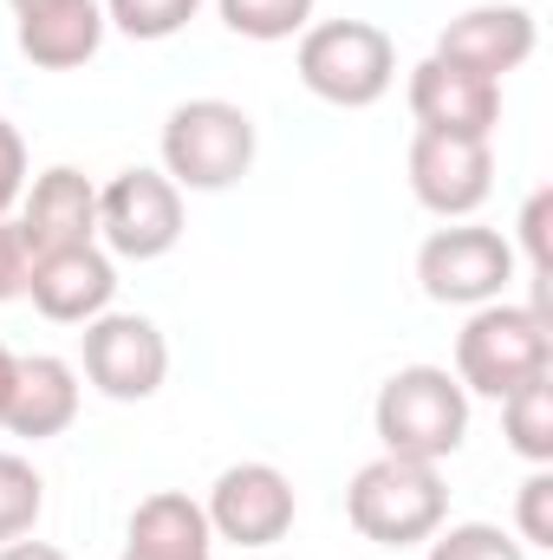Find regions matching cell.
<instances>
[{"label": "cell", "mask_w": 553, "mask_h": 560, "mask_svg": "<svg viewBox=\"0 0 553 560\" xmlns=\"http://www.w3.org/2000/svg\"><path fill=\"white\" fill-rule=\"evenodd\" d=\"M541 372H553V319L541 306L489 300L456 332V385L469 398H495L502 405L508 392H521Z\"/></svg>", "instance_id": "6da1fadb"}, {"label": "cell", "mask_w": 553, "mask_h": 560, "mask_svg": "<svg viewBox=\"0 0 553 560\" xmlns=\"http://www.w3.org/2000/svg\"><path fill=\"white\" fill-rule=\"evenodd\" d=\"M372 430L385 443V456H411V463H443L462 450L469 436V392L456 385L449 365H404L378 385Z\"/></svg>", "instance_id": "7a4b0ae2"}, {"label": "cell", "mask_w": 553, "mask_h": 560, "mask_svg": "<svg viewBox=\"0 0 553 560\" xmlns=\"http://www.w3.org/2000/svg\"><path fill=\"white\" fill-rule=\"evenodd\" d=\"M163 176L176 189H196V196H215V189H235L248 170H255V118L228 98H183L169 118H163Z\"/></svg>", "instance_id": "3957f363"}, {"label": "cell", "mask_w": 553, "mask_h": 560, "mask_svg": "<svg viewBox=\"0 0 553 560\" xmlns=\"http://www.w3.org/2000/svg\"><path fill=\"white\" fill-rule=\"evenodd\" d=\"M293 66H299V85L319 105H339V112H365L398 85V46L372 20H319V26H306Z\"/></svg>", "instance_id": "277c9868"}, {"label": "cell", "mask_w": 553, "mask_h": 560, "mask_svg": "<svg viewBox=\"0 0 553 560\" xmlns=\"http://www.w3.org/2000/svg\"><path fill=\"white\" fill-rule=\"evenodd\" d=\"M345 515L378 548H416V541H430L449 522V489H443L436 463L372 456L352 476V489H345Z\"/></svg>", "instance_id": "5b68a950"}, {"label": "cell", "mask_w": 553, "mask_h": 560, "mask_svg": "<svg viewBox=\"0 0 553 560\" xmlns=\"http://www.w3.org/2000/svg\"><path fill=\"white\" fill-rule=\"evenodd\" d=\"M508 280H515V242L482 222H449L416 248V287L436 306L475 313L489 300H508Z\"/></svg>", "instance_id": "8992f818"}, {"label": "cell", "mask_w": 553, "mask_h": 560, "mask_svg": "<svg viewBox=\"0 0 553 560\" xmlns=\"http://www.w3.org/2000/svg\"><path fill=\"white\" fill-rule=\"evenodd\" d=\"M98 242L111 261H163L183 242V189L163 170H118L98 189Z\"/></svg>", "instance_id": "52a82bcc"}, {"label": "cell", "mask_w": 553, "mask_h": 560, "mask_svg": "<svg viewBox=\"0 0 553 560\" xmlns=\"http://www.w3.org/2000/svg\"><path fill=\"white\" fill-rule=\"evenodd\" d=\"M85 378L111 405H143L169 378V339L143 313H98L85 326Z\"/></svg>", "instance_id": "ba28073f"}, {"label": "cell", "mask_w": 553, "mask_h": 560, "mask_svg": "<svg viewBox=\"0 0 553 560\" xmlns=\"http://www.w3.org/2000/svg\"><path fill=\"white\" fill-rule=\"evenodd\" d=\"M215 541H235V548H274L293 535V515H299V495L286 482V469L274 463H228L202 502Z\"/></svg>", "instance_id": "9c48e42d"}, {"label": "cell", "mask_w": 553, "mask_h": 560, "mask_svg": "<svg viewBox=\"0 0 553 560\" xmlns=\"http://www.w3.org/2000/svg\"><path fill=\"white\" fill-rule=\"evenodd\" d=\"M404 170H411V196L430 215H443V222H469L489 202V189H495V150H489V138L416 131Z\"/></svg>", "instance_id": "30bf717a"}, {"label": "cell", "mask_w": 553, "mask_h": 560, "mask_svg": "<svg viewBox=\"0 0 553 560\" xmlns=\"http://www.w3.org/2000/svg\"><path fill=\"white\" fill-rule=\"evenodd\" d=\"M404 98H411L416 131L495 138V125H502V85L482 79V72H462V66H449V59H436V52H430L423 66H411Z\"/></svg>", "instance_id": "8fae6325"}, {"label": "cell", "mask_w": 553, "mask_h": 560, "mask_svg": "<svg viewBox=\"0 0 553 560\" xmlns=\"http://www.w3.org/2000/svg\"><path fill=\"white\" fill-rule=\"evenodd\" d=\"M13 222H20L33 261L59 255V248H85V242H98V183L85 170H72V163H52V170L33 176Z\"/></svg>", "instance_id": "7c38bea8"}, {"label": "cell", "mask_w": 553, "mask_h": 560, "mask_svg": "<svg viewBox=\"0 0 553 560\" xmlns=\"http://www.w3.org/2000/svg\"><path fill=\"white\" fill-rule=\"evenodd\" d=\"M534 46H541V26H534L528 7H469L436 33V59H449L462 72H482L495 85L508 72H521L534 59Z\"/></svg>", "instance_id": "4fadbf2b"}, {"label": "cell", "mask_w": 553, "mask_h": 560, "mask_svg": "<svg viewBox=\"0 0 553 560\" xmlns=\"http://www.w3.org/2000/svg\"><path fill=\"white\" fill-rule=\"evenodd\" d=\"M26 300H33L52 326H92V319L111 313V300H118V261H111L98 242L39 255V261H33V280H26Z\"/></svg>", "instance_id": "5bb4252c"}, {"label": "cell", "mask_w": 553, "mask_h": 560, "mask_svg": "<svg viewBox=\"0 0 553 560\" xmlns=\"http://www.w3.org/2000/svg\"><path fill=\"white\" fill-rule=\"evenodd\" d=\"M72 418H79V365L52 359V352L13 359V392H7L0 430H13L26 443H46V436H66Z\"/></svg>", "instance_id": "9a60e30c"}, {"label": "cell", "mask_w": 553, "mask_h": 560, "mask_svg": "<svg viewBox=\"0 0 553 560\" xmlns=\"http://www.w3.org/2000/svg\"><path fill=\"white\" fill-rule=\"evenodd\" d=\"M105 7L98 0H46V7H20L13 13V39L39 72H72L85 59H98L105 46Z\"/></svg>", "instance_id": "2e32d148"}, {"label": "cell", "mask_w": 553, "mask_h": 560, "mask_svg": "<svg viewBox=\"0 0 553 560\" xmlns=\"http://www.w3.org/2000/svg\"><path fill=\"white\" fill-rule=\"evenodd\" d=\"M118 560H215V528L202 515L196 495L183 489H156L131 509L125 528V555Z\"/></svg>", "instance_id": "e0dca14e"}, {"label": "cell", "mask_w": 553, "mask_h": 560, "mask_svg": "<svg viewBox=\"0 0 553 560\" xmlns=\"http://www.w3.org/2000/svg\"><path fill=\"white\" fill-rule=\"evenodd\" d=\"M502 436L521 463H534V469L553 463V372L528 378L521 392L502 398Z\"/></svg>", "instance_id": "ac0fdd59"}, {"label": "cell", "mask_w": 553, "mask_h": 560, "mask_svg": "<svg viewBox=\"0 0 553 560\" xmlns=\"http://www.w3.org/2000/svg\"><path fill=\"white\" fill-rule=\"evenodd\" d=\"M215 13L235 39H255V46L299 39L313 26V0H215Z\"/></svg>", "instance_id": "d6986e66"}, {"label": "cell", "mask_w": 553, "mask_h": 560, "mask_svg": "<svg viewBox=\"0 0 553 560\" xmlns=\"http://www.w3.org/2000/svg\"><path fill=\"white\" fill-rule=\"evenodd\" d=\"M39 509H46V482H39V469H33L26 456L0 450V548L20 541V535H33Z\"/></svg>", "instance_id": "ffe728a7"}, {"label": "cell", "mask_w": 553, "mask_h": 560, "mask_svg": "<svg viewBox=\"0 0 553 560\" xmlns=\"http://www.w3.org/2000/svg\"><path fill=\"white\" fill-rule=\"evenodd\" d=\"M196 13L202 0H105V26H118L125 39H176Z\"/></svg>", "instance_id": "44dd1931"}, {"label": "cell", "mask_w": 553, "mask_h": 560, "mask_svg": "<svg viewBox=\"0 0 553 560\" xmlns=\"http://www.w3.org/2000/svg\"><path fill=\"white\" fill-rule=\"evenodd\" d=\"M423 560H528V548L495 522H449V528L430 535Z\"/></svg>", "instance_id": "7402d4cb"}, {"label": "cell", "mask_w": 553, "mask_h": 560, "mask_svg": "<svg viewBox=\"0 0 553 560\" xmlns=\"http://www.w3.org/2000/svg\"><path fill=\"white\" fill-rule=\"evenodd\" d=\"M515 541L521 548H553V469H534L515 495Z\"/></svg>", "instance_id": "603a6c76"}, {"label": "cell", "mask_w": 553, "mask_h": 560, "mask_svg": "<svg viewBox=\"0 0 553 560\" xmlns=\"http://www.w3.org/2000/svg\"><path fill=\"white\" fill-rule=\"evenodd\" d=\"M26 280H33V248H26L20 222L7 215L0 222V306L7 300H26Z\"/></svg>", "instance_id": "cb8c5ba5"}, {"label": "cell", "mask_w": 553, "mask_h": 560, "mask_svg": "<svg viewBox=\"0 0 553 560\" xmlns=\"http://www.w3.org/2000/svg\"><path fill=\"white\" fill-rule=\"evenodd\" d=\"M20 196H26V138L0 118V222L13 215Z\"/></svg>", "instance_id": "d4e9b609"}, {"label": "cell", "mask_w": 553, "mask_h": 560, "mask_svg": "<svg viewBox=\"0 0 553 560\" xmlns=\"http://www.w3.org/2000/svg\"><path fill=\"white\" fill-rule=\"evenodd\" d=\"M0 560H72V555H66V548H52V541H26V535H20V541H7V548H0Z\"/></svg>", "instance_id": "484cf974"}, {"label": "cell", "mask_w": 553, "mask_h": 560, "mask_svg": "<svg viewBox=\"0 0 553 560\" xmlns=\"http://www.w3.org/2000/svg\"><path fill=\"white\" fill-rule=\"evenodd\" d=\"M7 392H13V352L0 346V418H7Z\"/></svg>", "instance_id": "4316f807"}, {"label": "cell", "mask_w": 553, "mask_h": 560, "mask_svg": "<svg viewBox=\"0 0 553 560\" xmlns=\"http://www.w3.org/2000/svg\"><path fill=\"white\" fill-rule=\"evenodd\" d=\"M7 7H13V13H20V7H46V0H7Z\"/></svg>", "instance_id": "83f0119b"}]
</instances>
